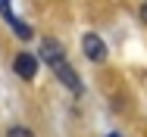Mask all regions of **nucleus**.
Masks as SVG:
<instances>
[{
	"label": "nucleus",
	"mask_w": 147,
	"mask_h": 137,
	"mask_svg": "<svg viewBox=\"0 0 147 137\" xmlns=\"http://www.w3.org/2000/svg\"><path fill=\"white\" fill-rule=\"evenodd\" d=\"M50 69H53V75H57V81L66 87V90H72V94H82V78H78V72L66 62V56L57 59V62H50Z\"/></svg>",
	"instance_id": "obj_1"
},
{
	"label": "nucleus",
	"mask_w": 147,
	"mask_h": 137,
	"mask_svg": "<svg viewBox=\"0 0 147 137\" xmlns=\"http://www.w3.org/2000/svg\"><path fill=\"white\" fill-rule=\"evenodd\" d=\"M82 53L88 56L91 62H103V59H107V44L100 41V34L88 31V34L82 37Z\"/></svg>",
	"instance_id": "obj_2"
},
{
	"label": "nucleus",
	"mask_w": 147,
	"mask_h": 137,
	"mask_svg": "<svg viewBox=\"0 0 147 137\" xmlns=\"http://www.w3.org/2000/svg\"><path fill=\"white\" fill-rule=\"evenodd\" d=\"M38 56L34 53H16V59H13V69H16V75L19 78H25V81H31L34 75H38Z\"/></svg>",
	"instance_id": "obj_3"
},
{
	"label": "nucleus",
	"mask_w": 147,
	"mask_h": 137,
	"mask_svg": "<svg viewBox=\"0 0 147 137\" xmlns=\"http://www.w3.org/2000/svg\"><path fill=\"white\" fill-rule=\"evenodd\" d=\"M63 47H59L57 41H44V44H41V56H38V59H44V62H47V65H50V62H57V59H63Z\"/></svg>",
	"instance_id": "obj_4"
},
{
	"label": "nucleus",
	"mask_w": 147,
	"mask_h": 137,
	"mask_svg": "<svg viewBox=\"0 0 147 137\" xmlns=\"http://www.w3.org/2000/svg\"><path fill=\"white\" fill-rule=\"evenodd\" d=\"M6 137H34V131L25 128V125H13V128L6 131Z\"/></svg>",
	"instance_id": "obj_5"
},
{
	"label": "nucleus",
	"mask_w": 147,
	"mask_h": 137,
	"mask_svg": "<svg viewBox=\"0 0 147 137\" xmlns=\"http://www.w3.org/2000/svg\"><path fill=\"white\" fill-rule=\"evenodd\" d=\"M141 19H144V22H147V3H144V6H141Z\"/></svg>",
	"instance_id": "obj_6"
},
{
	"label": "nucleus",
	"mask_w": 147,
	"mask_h": 137,
	"mask_svg": "<svg viewBox=\"0 0 147 137\" xmlns=\"http://www.w3.org/2000/svg\"><path fill=\"white\" fill-rule=\"evenodd\" d=\"M107 137H122V134H107Z\"/></svg>",
	"instance_id": "obj_7"
}]
</instances>
